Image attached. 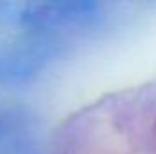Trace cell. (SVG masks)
I'll return each mask as SVG.
<instances>
[{
	"mask_svg": "<svg viewBox=\"0 0 156 154\" xmlns=\"http://www.w3.org/2000/svg\"><path fill=\"white\" fill-rule=\"evenodd\" d=\"M147 143H149V149H153V152L156 154V105L147 121Z\"/></svg>",
	"mask_w": 156,
	"mask_h": 154,
	"instance_id": "obj_1",
	"label": "cell"
}]
</instances>
